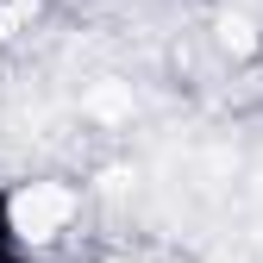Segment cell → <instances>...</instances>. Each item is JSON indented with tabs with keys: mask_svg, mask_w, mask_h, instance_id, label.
<instances>
[{
	"mask_svg": "<svg viewBox=\"0 0 263 263\" xmlns=\"http://www.w3.org/2000/svg\"><path fill=\"white\" fill-rule=\"evenodd\" d=\"M13 207H19V232H25V245L31 251H44V257H57V238L76 226V213H82V201H76V188H63V182H13Z\"/></svg>",
	"mask_w": 263,
	"mask_h": 263,
	"instance_id": "6da1fadb",
	"label": "cell"
},
{
	"mask_svg": "<svg viewBox=\"0 0 263 263\" xmlns=\"http://www.w3.org/2000/svg\"><path fill=\"white\" fill-rule=\"evenodd\" d=\"M50 0H0V44H19L25 31H38Z\"/></svg>",
	"mask_w": 263,
	"mask_h": 263,
	"instance_id": "7a4b0ae2",
	"label": "cell"
},
{
	"mask_svg": "<svg viewBox=\"0 0 263 263\" xmlns=\"http://www.w3.org/2000/svg\"><path fill=\"white\" fill-rule=\"evenodd\" d=\"M25 232H19V207H13V182H0V263L25 257Z\"/></svg>",
	"mask_w": 263,
	"mask_h": 263,
	"instance_id": "3957f363",
	"label": "cell"
},
{
	"mask_svg": "<svg viewBox=\"0 0 263 263\" xmlns=\"http://www.w3.org/2000/svg\"><path fill=\"white\" fill-rule=\"evenodd\" d=\"M13 263H57V257H44V251H25V257H13Z\"/></svg>",
	"mask_w": 263,
	"mask_h": 263,
	"instance_id": "277c9868",
	"label": "cell"
},
{
	"mask_svg": "<svg viewBox=\"0 0 263 263\" xmlns=\"http://www.w3.org/2000/svg\"><path fill=\"white\" fill-rule=\"evenodd\" d=\"M101 263H132V257H101Z\"/></svg>",
	"mask_w": 263,
	"mask_h": 263,
	"instance_id": "5b68a950",
	"label": "cell"
}]
</instances>
